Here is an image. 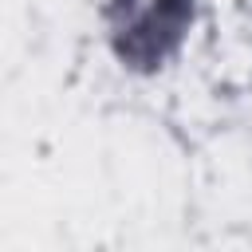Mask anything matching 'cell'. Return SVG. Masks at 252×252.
Wrapping results in <instances>:
<instances>
[{"mask_svg": "<svg viewBox=\"0 0 252 252\" xmlns=\"http://www.w3.org/2000/svg\"><path fill=\"white\" fill-rule=\"evenodd\" d=\"M189 20V0H114V39L126 59L158 63Z\"/></svg>", "mask_w": 252, "mask_h": 252, "instance_id": "obj_1", "label": "cell"}]
</instances>
